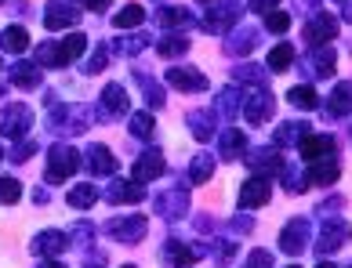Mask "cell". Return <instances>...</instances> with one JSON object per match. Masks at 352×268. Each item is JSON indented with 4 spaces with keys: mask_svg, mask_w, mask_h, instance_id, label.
I'll list each match as a JSON object with an SVG mask.
<instances>
[{
    "mask_svg": "<svg viewBox=\"0 0 352 268\" xmlns=\"http://www.w3.org/2000/svg\"><path fill=\"white\" fill-rule=\"evenodd\" d=\"M80 152H76L73 145H51V152H47V171H44V178L47 182H66V178L80 167Z\"/></svg>",
    "mask_w": 352,
    "mask_h": 268,
    "instance_id": "obj_1",
    "label": "cell"
},
{
    "mask_svg": "<svg viewBox=\"0 0 352 268\" xmlns=\"http://www.w3.org/2000/svg\"><path fill=\"white\" fill-rule=\"evenodd\" d=\"M30 127H33L30 106H4L0 109V134L4 138H25Z\"/></svg>",
    "mask_w": 352,
    "mask_h": 268,
    "instance_id": "obj_2",
    "label": "cell"
},
{
    "mask_svg": "<svg viewBox=\"0 0 352 268\" xmlns=\"http://www.w3.org/2000/svg\"><path fill=\"white\" fill-rule=\"evenodd\" d=\"M80 22V8L66 4V0H51L44 8V25L47 29H69V25Z\"/></svg>",
    "mask_w": 352,
    "mask_h": 268,
    "instance_id": "obj_3",
    "label": "cell"
},
{
    "mask_svg": "<svg viewBox=\"0 0 352 268\" xmlns=\"http://www.w3.org/2000/svg\"><path fill=\"white\" fill-rule=\"evenodd\" d=\"M106 232L113 239H120V243H138L142 236H146V218H138V214H131V218H116L106 225Z\"/></svg>",
    "mask_w": 352,
    "mask_h": 268,
    "instance_id": "obj_4",
    "label": "cell"
},
{
    "mask_svg": "<svg viewBox=\"0 0 352 268\" xmlns=\"http://www.w3.org/2000/svg\"><path fill=\"white\" fill-rule=\"evenodd\" d=\"M66 247H69V236L58 232V228H47V232L33 236V243H30V250L33 254H44V258H58Z\"/></svg>",
    "mask_w": 352,
    "mask_h": 268,
    "instance_id": "obj_5",
    "label": "cell"
},
{
    "mask_svg": "<svg viewBox=\"0 0 352 268\" xmlns=\"http://www.w3.org/2000/svg\"><path fill=\"white\" fill-rule=\"evenodd\" d=\"M280 247H283L287 254H302V250L309 247V221H305V218H294V221L280 232Z\"/></svg>",
    "mask_w": 352,
    "mask_h": 268,
    "instance_id": "obj_6",
    "label": "cell"
},
{
    "mask_svg": "<svg viewBox=\"0 0 352 268\" xmlns=\"http://www.w3.org/2000/svg\"><path fill=\"white\" fill-rule=\"evenodd\" d=\"M345 236H349V225H345V221H323V225H320L316 254H334L338 247L345 243Z\"/></svg>",
    "mask_w": 352,
    "mask_h": 268,
    "instance_id": "obj_7",
    "label": "cell"
},
{
    "mask_svg": "<svg viewBox=\"0 0 352 268\" xmlns=\"http://www.w3.org/2000/svg\"><path fill=\"white\" fill-rule=\"evenodd\" d=\"M269 203V178H247L240 188V207H265Z\"/></svg>",
    "mask_w": 352,
    "mask_h": 268,
    "instance_id": "obj_8",
    "label": "cell"
},
{
    "mask_svg": "<svg viewBox=\"0 0 352 268\" xmlns=\"http://www.w3.org/2000/svg\"><path fill=\"white\" fill-rule=\"evenodd\" d=\"M131 174H135V182H142V185H146V182H153V178H160V174H164V156H160L156 149L142 152Z\"/></svg>",
    "mask_w": 352,
    "mask_h": 268,
    "instance_id": "obj_9",
    "label": "cell"
},
{
    "mask_svg": "<svg viewBox=\"0 0 352 268\" xmlns=\"http://www.w3.org/2000/svg\"><path fill=\"white\" fill-rule=\"evenodd\" d=\"M334 36H338L334 15H316V19L305 25V40L309 44H327V40H334Z\"/></svg>",
    "mask_w": 352,
    "mask_h": 268,
    "instance_id": "obj_10",
    "label": "cell"
},
{
    "mask_svg": "<svg viewBox=\"0 0 352 268\" xmlns=\"http://www.w3.org/2000/svg\"><path fill=\"white\" fill-rule=\"evenodd\" d=\"M167 84L175 91H204L207 87V76L197 69H167Z\"/></svg>",
    "mask_w": 352,
    "mask_h": 268,
    "instance_id": "obj_11",
    "label": "cell"
},
{
    "mask_svg": "<svg viewBox=\"0 0 352 268\" xmlns=\"http://www.w3.org/2000/svg\"><path fill=\"white\" fill-rule=\"evenodd\" d=\"M106 199L109 203H142L146 199V185L142 182H113Z\"/></svg>",
    "mask_w": 352,
    "mask_h": 268,
    "instance_id": "obj_12",
    "label": "cell"
},
{
    "mask_svg": "<svg viewBox=\"0 0 352 268\" xmlns=\"http://www.w3.org/2000/svg\"><path fill=\"white\" fill-rule=\"evenodd\" d=\"M124 112H127V91L109 84L106 91H102V117L113 120V117H124Z\"/></svg>",
    "mask_w": 352,
    "mask_h": 268,
    "instance_id": "obj_13",
    "label": "cell"
},
{
    "mask_svg": "<svg viewBox=\"0 0 352 268\" xmlns=\"http://www.w3.org/2000/svg\"><path fill=\"white\" fill-rule=\"evenodd\" d=\"M272 109H276V101H272V95L269 91H262V95H254L251 101H247V123H254V127H262L269 117H272Z\"/></svg>",
    "mask_w": 352,
    "mask_h": 268,
    "instance_id": "obj_14",
    "label": "cell"
},
{
    "mask_svg": "<svg viewBox=\"0 0 352 268\" xmlns=\"http://www.w3.org/2000/svg\"><path fill=\"white\" fill-rule=\"evenodd\" d=\"M11 84L15 87H25V91H33V87H41V66H30V62H15L11 66Z\"/></svg>",
    "mask_w": 352,
    "mask_h": 268,
    "instance_id": "obj_15",
    "label": "cell"
},
{
    "mask_svg": "<svg viewBox=\"0 0 352 268\" xmlns=\"http://www.w3.org/2000/svg\"><path fill=\"white\" fill-rule=\"evenodd\" d=\"M236 15H240L236 4H221V8H214L211 15H207L204 29H207V33H221V29H229V25L236 22Z\"/></svg>",
    "mask_w": 352,
    "mask_h": 268,
    "instance_id": "obj_16",
    "label": "cell"
},
{
    "mask_svg": "<svg viewBox=\"0 0 352 268\" xmlns=\"http://www.w3.org/2000/svg\"><path fill=\"white\" fill-rule=\"evenodd\" d=\"M331 149H334V138H327V134H305L302 145H298L302 160H320L323 152H331Z\"/></svg>",
    "mask_w": 352,
    "mask_h": 268,
    "instance_id": "obj_17",
    "label": "cell"
},
{
    "mask_svg": "<svg viewBox=\"0 0 352 268\" xmlns=\"http://www.w3.org/2000/svg\"><path fill=\"white\" fill-rule=\"evenodd\" d=\"M0 47H4L8 55H22V51L30 47V33H25L22 25H8V29L0 33Z\"/></svg>",
    "mask_w": 352,
    "mask_h": 268,
    "instance_id": "obj_18",
    "label": "cell"
},
{
    "mask_svg": "<svg viewBox=\"0 0 352 268\" xmlns=\"http://www.w3.org/2000/svg\"><path fill=\"white\" fill-rule=\"evenodd\" d=\"M87 167L91 174H113V152L106 145H87Z\"/></svg>",
    "mask_w": 352,
    "mask_h": 268,
    "instance_id": "obj_19",
    "label": "cell"
},
{
    "mask_svg": "<svg viewBox=\"0 0 352 268\" xmlns=\"http://www.w3.org/2000/svg\"><path fill=\"white\" fill-rule=\"evenodd\" d=\"M66 203H69V207L73 210H87V207H95V203H98V188L95 185H73L69 188V196H66Z\"/></svg>",
    "mask_w": 352,
    "mask_h": 268,
    "instance_id": "obj_20",
    "label": "cell"
},
{
    "mask_svg": "<svg viewBox=\"0 0 352 268\" xmlns=\"http://www.w3.org/2000/svg\"><path fill=\"white\" fill-rule=\"evenodd\" d=\"M243 152H247V134L236 131V127H229V131L221 134V156L236 160V156H243Z\"/></svg>",
    "mask_w": 352,
    "mask_h": 268,
    "instance_id": "obj_21",
    "label": "cell"
},
{
    "mask_svg": "<svg viewBox=\"0 0 352 268\" xmlns=\"http://www.w3.org/2000/svg\"><path fill=\"white\" fill-rule=\"evenodd\" d=\"M186 203H189L186 188H171L167 196L156 199V214H186Z\"/></svg>",
    "mask_w": 352,
    "mask_h": 268,
    "instance_id": "obj_22",
    "label": "cell"
},
{
    "mask_svg": "<svg viewBox=\"0 0 352 268\" xmlns=\"http://www.w3.org/2000/svg\"><path fill=\"white\" fill-rule=\"evenodd\" d=\"M338 174H342V167H338L334 160L312 163V171H309V185H331V182H338Z\"/></svg>",
    "mask_w": 352,
    "mask_h": 268,
    "instance_id": "obj_23",
    "label": "cell"
},
{
    "mask_svg": "<svg viewBox=\"0 0 352 268\" xmlns=\"http://www.w3.org/2000/svg\"><path fill=\"white\" fill-rule=\"evenodd\" d=\"M200 254H204V250H192V247H186V243H178V239H175V243H167V261H171L175 268H189L192 261L200 258Z\"/></svg>",
    "mask_w": 352,
    "mask_h": 268,
    "instance_id": "obj_24",
    "label": "cell"
},
{
    "mask_svg": "<svg viewBox=\"0 0 352 268\" xmlns=\"http://www.w3.org/2000/svg\"><path fill=\"white\" fill-rule=\"evenodd\" d=\"M36 66H66V51L62 44H36Z\"/></svg>",
    "mask_w": 352,
    "mask_h": 268,
    "instance_id": "obj_25",
    "label": "cell"
},
{
    "mask_svg": "<svg viewBox=\"0 0 352 268\" xmlns=\"http://www.w3.org/2000/svg\"><path fill=\"white\" fill-rule=\"evenodd\" d=\"M327 106H331L334 117H345V112H352V84H338Z\"/></svg>",
    "mask_w": 352,
    "mask_h": 268,
    "instance_id": "obj_26",
    "label": "cell"
},
{
    "mask_svg": "<svg viewBox=\"0 0 352 268\" xmlns=\"http://www.w3.org/2000/svg\"><path fill=\"white\" fill-rule=\"evenodd\" d=\"M142 19H146V11H142L138 4H127L124 11H116L113 25H116V29H135V25H142Z\"/></svg>",
    "mask_w": 352,
    "mask_h": 268,
    "instance_id": "obj_27",
    "label": "cell"
},
{
    "mask_svg": "<svg viewBox=\"0 0 352 268\" xmlns=\"http://www.w3.org/2000/svg\"><path fill=\"white\" fill-rule=\"evenodd\" d=\"M156 51H160L164 58H182V55H186V51H189V40H186V36H175V33H167L164 40H160V47H156Z\"/></svg>",
    "mask_w": 352,
    "mask_h": 268,
    "instance_id": "obj_28",
    "label": "cell"
},
{
    "mask_svg": "<svg viewBox=\"0 0 352 268\" xmlns=\"http://www.w3.org/2000/svg\"><path fill=\"white\" fill-rule=\"evenodd\" d=\"M287 101L298 106V109H316L320 106V98H316L312 87H291V91H287Z\"/></svg>",
    "mask_w": 352,
    "mask_h": 268,
    "instance_id": "obj_29",
    "label": "cell"
},
{
    "mask_svg": "<svg viewBox=\"0 0 352 268\" xmlns=\"http://www.w3.org/2000/svg\"><path fill=\"white\" fill-rule=\"evenodd\" d=\"M251 167H254V171H265V174H272V171H280V152H276V149L254 152V156H251Z\"/></svg>",
    "mask_w": 352,
    "mask_h": 268,
    "instance_id": "obj_30",
    "label": "cell"
},
{
    "mask_svg": "<svg viewBox=\"0 0 352 268\" xmlns=\"http://www.w3.org/2000/svg\"><path fill=\"white\" fill-rule=\"evenodd\" d=\"M291 62H294V47L291 44H276V47H272L269 51V69H287V66H291Z\"/></svg>",
    "mask_w": 352,
    "mask_h": 268,
    "instance_id": "obj_31",
    "label": "cell"
},
{
    "mask_svg": "<svg viewBox=\"0 0 352 268\" xmlns=\"http://www.w3.org/2000/svg\"><path fill=\"white\" fill-rule=\"evenodd\" d=\"M309 134V123H283L276 131V145H287V142H298V138Z\"/></svg>",
    "mask_w": 352,
    "mask_h": 268,
    "instance_id": "obj_32",
    "label": "cell"
},
{
    "mask_svg": "<svg viewBox=\"0 0 352 268\" xmlns=\"http://www.w3.org/2000/svg\"><path fill=\"white\" fill-rule=\"evenodd\" d=\"M19 199H22V185L15 178H0V203L11 207V203H19Z\"/></svg>",
    "mask_w": 352,
    "mask_h": 268,
    "instance_id": "obj_33",
    "label": "cell"
},
{
    "mask_svg": "<svg viewBox=\"0 0 352 268\" xmlns=\"http://www.w3.org/2000/svg\"><path fill=\"white\" fill-rule=\"evenodd\" d=\"M156 19H160V25H167V29H171V25H186L192 15H189L186 8H160V15H156Z\"/></svg>",
    "mask_w": 352,
    "mask_h": 268,
    "instance_id": "obj_34",
    "label": "cell"
},
{
    "mask_svg": "<svg viewBox=\"0 0 352 268\" xmlns=\"http://www.w3.org/2000/svg\"><path fill=\"white\" fill-rule=\"evenodd\" d=\"M189 123H192V131H197V138L204 142V138H211V131H214V112H207V117L204 112H192Z\"/></svg>",
    "mask_w": 352,
    "mask_h": 268,
    "instance_id": "obj_35",
    "label": "cell"
},
{
    "mask_svg": "<svg viewBox=\"0 0 352 268\" xmlns=\"http://www.w3.org/2000/svg\"><path fill=\"white\" fill-rule=\"evenodd\" d=\"M84 47H87V36H84V33H73V36H66V40H62V51H66V62L80 58V55H84Z\"/></svg>",
    "mask_w": 352,
    "mask_h": 268,
    "instance_id": "obj_36",
    "label": "cell"
},
{
    "mask_svg": "<svg viewBox=\"0 0 352 268\" xmlns=\"http://www.w3.org/2000/svg\"><path fill=\"white\" fill-rule=\"evenodd\" d=\"M153 127H156V120L149 117V112H135V117H131V134L135 138H149Z\"/></svg>",
    "mask_w": 352,
    "mask_h": 268,
    "instance_id": "obj_37",
    "label": "cell"
},
{
    "mask_svg": "<svg viewBox=\"0 0 352 268\" xmlns=\"http://www.w3.org/2000/svg\"><path fill=\"white\" fill-rule=\"evenodd\" d=\"M214 174V160L211 156H197V160H192V182H207V178H211Z\"/></svg>",
    "mask_w": 352,
    "mask_h": 268,
    "instance_id": "obj_38",
    "label": "cell"
},
{
    "mask_svg": "<svg viewBox=\"0 0 352 268\" xmlns=\"http://www.w3.org/2000/svg\"><path fill=\"white\" fill-rule=\"evenodd\" d=\"M146 44H149V36L138 33V36H124V40H116V51H120V55H135V51H142Z\"/></svg>",
    "mask_w": 352,
    "mask_h": 268,
    "instance_id": "obj_39",
    "label": "cell"
},
{
    "mask_svg": "<svg viewBox=\"0 0 352 268\" xmlns=\"http://www.w3.org/2000/svg\"><path fill=\"white\" fill-rule=\"evenodd\" d=\"M265 29L269 33H287V29H291V15H287V11H269Z\"/></svg>",
    "mask_w": 352,
    "mask_h": 268,
    "instance_id": "obj_40",
    "label": "cell"
},
{
    "mask_svg": "<svg viewBox=\"0 0 352 268\" xmlns=\"http://www.w3.org/2000/svg\"><path fill=\"white\" fill-rule=\"evenodd\" d=\"M33 152H36V142H33V138H30V142H25V138H19V145L11 149V163H22V160H30Z\"/></svg>",
    "mask_w": 352,
    "mask_h": 268,
    "instance_id": "obj_41",
    "label": "cell"
},
{
    "mask_svg": "<svg viewBox=\"0 0 352 268\" xmlns=\"http://www.w3.org/2000/svg\"><path fill=\"white\" fill-rule=\"evenodd\" d=\"M106 62H109L106 47H95V55H91V62L84 66V76H91V73H102V69H106Z\"/></svg>",
    "mask_w": 352,
    "mask_h": 268,
    "instance_id": "obj_42",
    "label": "cell"
},
{
    "mask_svg": "<svg viewBox=\"0 0 352 268\" xmlns=\"http://www.w3.org/2000/svg\"><path fill=\"white\" fill-rule=\"evenodd\" d=\"M312 62L320 66V73H323V76H331V73H334V51H331V47H323V55L316 51V55H312Z\"/></svg>",
    "mask_w": 352,
    "mask_h": 268,
    "instance_id": "obj_43",
    "label": "cell"
},
{
    "mask_svg": "<svg viewBox=\"0 0 352 268\" xmlns=\"http://www.w3.org/2000/svg\"><path fill=\"white\" fill-rule=\"evenodd\" d=\"M276 4H280V0H251V11H254V15H262V11H272Z\"/></svg>",
    "mask_w": 352,
    "mask_h": 268,
    "instance_id": "obj_44",
    "label": "cell"
},
{
    "mask_svg": "<svg viewBox=\"0 0 352 268\" xmlns=\"http://www.w3.org/2000/svg\"><path fill=\"white\" fill-rule=\"evenodd\" d=\"M269 265H272V254H262V250H258L254 258H251V268H269Z\"/></svg>",
    "mask_w": 352,
    "mask_h": 268,
    "instance_id": "obj_45",
    "label": "cell"
},
{
    "mask_svg": "<svg viewBox=\"0 0 352 268\" xmlns=\"http://www.w3.org/2000/svg\"><path fill=\"white\" fill-rule=\"evenodd\" d=\"M80 8H87V11H106L109 0H80Z\"/></svg>",
    "mask_w": 352,
    "mask_h": 268,
    "instance_id": "obj_46",
    "label": "cell"
},
{
    "mask_svg": "<svg viewBox=\"0 0 352 268\" xmlns=\"http://www.w3.org/2000/svg\"><path fill=\"white\" fill-rule=\"evenodd\" d=\"M41 268H66V265H58V261H47V265H41Z\"/></svg>",
    "mask_w": 352,
    "mask_h": 268,
    "instance_id": "obj_47",
    "label": "cell"
},
{
    "mask_svg": "<svg viewBox=\"0 0 352 268\" xmlns=\"http://www.w3.org/2000/svg\"><path fill=\"white\" fill-rule=\"evenodd\" d=\"M316 268H334V265H331V261H320V265H316Z\"/></svg>",
    "mask_w": 352,
    "mask_h": 268,
    "instance_id": "obj_48",
    "label": "cell"
},
{
    "mask_svg": "<svg viewBox=\"0 0 352 268\" xmlns=\"http://www.w3.org/2000/svg\"><path fill=\"white\" fill-rule=\"evenodd\" d=\"M200 4H211V0H200Z\"/></svg>",
    "mask_w": 352,
    "mask_h": 268,
    "instance_id": "obj_49",
    "label": "cell"
},
{
    "mask_svg": "<svg viewBox=\"0 0 352 268\" xmlns=\"http://www.w3.org/2000/svg\"><path fill=\"white\" fill-rule=\"evenodd\" d=\"M124 268H135V265H124Z\"/></svg>",
    "mask_w": 352,
    "mask_h": 268,
    "instance_id": "obj_50",
    "label": "cell"
},
{
    "mask_svg": "<svg viewBox=\"0 0 352 268\" xmlns=\"http://www.w3.org/2000/svg\"><path fill=\"white\" fill-rule=\"evenodd\" d=\"M291 268H298V265H291Z\"/></svg>",
    "mask_w": 352,
    "mask_h": 268,
    "instance_id": "obj_51",
    "label": "cell"
},
{
    "mask_svg": "<svg viewBox=\"0 0 352 268\" xmlns=\"http://www.w3.org/2000/svg\"><path fill=\"white\" fill-rule=\"evenodd\" d=\"M0 156H4V152H0Z\"/></svg>",
    "mask_w": 352,
    "mask_h": 268,
    "instance_id": "obj_52",
    "label": "cell"
},
{
    "mask_svg": "<svg viewBox=\"0 0 352 268\" xmlns=\"http://www.w3.org/2000/svg\"><path fill=\"white\" fill-rule=\"evenodd\" d=\"M0 4H4V0H0Z\"/></svg>",
    "mask_w": 352,
    "mask_h": 268,
    "instance_id": "obj_53",
    "label": "cell"
}]
</instances>
